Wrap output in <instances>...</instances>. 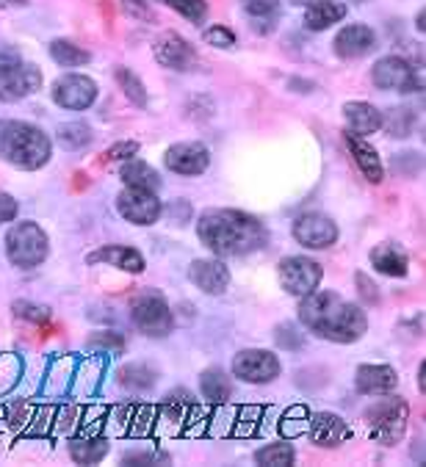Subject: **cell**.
<instances>
[{"mask_svg":"<svg viewBox=\"0 0 426 467\" xmlns=\"http://www.w3.org/2000/svg\"><path fill=\"white\" fill-rule=\"evenodd\" d=\"M299 321L329 343H355L366 335L369 318L360 305L347 302L332 291H313L302 296Z\"/></svg>","mask_w":426,"mask_h":467,"instance_id":"cell-1","label":"cell"},{"mask_svg":"<svg viewBox=\"0 0 426 467\" xmlns=\"http://www.w3.org/2000/svg\"><path fill=\"white\" fill-rule=\"evenodd\" d=\"M197 235L216 257H241L266 244L264 224L233 208H211L197 222Z\"/></svg>","mask_w":426,"mask_h":467,"instance_id":"cell-2","label":"cell"},{"mask_svg":"<svg viewBox=\"0 0 426 467\" xmlns=\"http://www.w3.org/2000/svg\"><path fill=\"white\" fill-rule=\"evenodd\" d=\"M0 161L28 171L39 169L50 161V139L28 122H0Z\"/></svg>","mask_w":426,"mask_h":467,"instance_id":"cell-3","label":"cell"},{"mask_svg":"<svg viewBox=\"0 0 426 467\" xmlns=\"http://www.w3.org/2000/svg\"><path fill=\"white\" fill-rule=\"evenodd\" d=\"M366 423H369V434L374 442L393 448L396 442H401V437L407 434V423H410V404L404 399H382L377 404H371L366 410Z\"/></svg>","mask_w":426,"mask_h":467,"instance_id":"cell-4","label":"cell"},{"mask_svg":"<svg viewBox=\"0 0 426 467\" xmlns=\"http://www.w3.org/2000/svg\"><path fill=\"white\" fill-rule=\"evenodd\" d=\"M42 86L39 67L23 61L17 53L0 50V103H17Z\"/></svg>","mask_w":426,"mask_h":467,"instance_id":"cell-5","label":"cell"},{"mask_svg":"<svg viewBox=\"0 0 426 467\" xmlns=\"http://www.w3.org/2000/svg\"><path fill=\"white\" fill-rule=\"evenodd\" d=\"M6 257L17 268H34L47 257V235L36 222L12 224L6 233Z\"/></svg>","mask_w":426,"mask_h":467,"instance_id":"cell-6","label":"cell"},{"mask_svg":"<svg viewBox=\"0 0 426 467\" xmlns=\"http://www.w3.org/2000/svg\"><path fill=\"white\" fill-rule=\"evenodd\" d=\"M130 318H133L136 329L144 332L147 337H166L175 327L172 310H169L166 299L158 291L136 294L133 302H130Z\"/></svg>","mask_w":426,"mask_h":467,"instance_id":"cell-7","label":"cell"},{"mask_svg":"<svg viewBox=\"0 0 426 467\" xmlns=\"http://www.w3.org/2000/svg\"><path fill=\"white\" fill-rule=\"evenodd\" d=\"M277 276H280V285L286 294L291 296H307L313 294L318 285H321V265L310 257H302V254H291V257H283L280 260V268H277Z\"/></svg>","mask_w":426,"mask_h":467,"instance_id":"cell-8","label":"cell"},{"mask_svg":"<svg viewBox=\"0 0 426 467\" xmlns=\"http://www.w3.org/2000/svg\"><path fill=\"white\" fill-rule=\"evenodd\" d=\"M233 377L249 385H266L280 377V359L266 348H244L233 357Z\"/></svg>","mask_w":426,"mask_h":467,"instance_id":"cell-9","label":"cell"},{"mask_svg":"<svg viewBox=\"0 0 426 467\" xmlns=\"http://www.w3.org/2000/svg\"><path fill=\"white\" fill-rule=\"evenodd\" d=\"M53 100L67 111H87L98 100V83L87 75H61L53 83Z\"/></svg>","mask_w":426,"mask_h":467,"instance_id":"cell-10","label":"cell"},{"mask_svg":"<svg viewBox=\"0 0 426 467\" xmlns=\"http://www.w3.org/2000/svg\"><path fill=\"white\" fill-rule=\"evenodd\" d=\"M117 211L122 213L125 222L139 224V227H150L161 219L163 205L155 197V192H144V189H125L117 197Z\"/></svg>","mask_w":426,"mask_h":467,"instance_id":"cell-11","label":"cell"},{"mask_svg":"<svg viewBox=\"0 0 426 467\" xmlns=\"http://www.w3.org/2000/svg\"><path fill=\"white\" fill-rule=\"evenodd\" d=\"M163 163H166L169 171H175V174L197 177L211 166V152L200 141H181V144H172L166 150Z\"/></svg>","mask_w":426,"mask_h":467,"instance_id":"cell-12","label":"cell"},{"mask_svg":"<svg viewBox=\"0 0 426 467\" xmlns=\"http://www.w3.org/2000/svg\"><path fill=\"white\" fill-rule=\"evenodd\" d=\"M291 233L305 249H329L338 241V227L324 213H302Z\"/></svg>","mask_w":426,"mask_h":467,"instance_id":"cell-13","label":"cell"},{"mask_svg":"<svg viewBox=\"0 0 426 467\" xmlns=\"http://www.w3.org/2000/svg\"><path fill=\"white\" fill-rule=\"evenodd\" d=\"M371 80L377 88H393V91H415L418 80H415V69L410 61H404L401 56H388L379 58L374 64Z\"/></svg>","mask_w":426,"mask_h":467,"instance_id":"cell-14","label":"cell"},{"mask_svg":"<svg viewBox=\"0 0 426 467\" xmlns=\"http://www.w3.org/2000/svg\"><path fill=\"white\" fill-rule=\"evenodd\" d=\"M152 53H155V61H158L161 67L178 69V72L192 69L194 61H197L194 47H192L181 34H175V31L161 34V36L155 39V45H152Z\"/></svg>","mask_w":426,"mask_h":467,"instance_id":"cell-15","label":"cell"},{"mask_svg":"<svg viewBox=\"0 0 426 467\" xmlns=\"http://www.w3.org/2000/svg\"><path fill=\"white\" fill-rule=\"evenodd\" d=\"M189 279L203 294L219 296L230 285V268L222 260H194L189 265Z\"/></svg>","mask_w":426,"mask_h":467,"instance_id":"cell-16","label":"cell"},{"mask_svg":"<svg viewBox=\"0 0 426 467\" xmlns=\"http://www.w3.org/2000/svg\"><path fill=\"white\" fill-rule=\"evenodd\" d=\"M307 429H310V440L321 448H335L349 437V426L344 423V418H338L335 412H316L307 418Z\"/></svg>","mask_w":426,"mask_h":467,"instance_id":"cell-17","label":"cell"},{"mask_svg":"<svg viewBox=\"0 0 426 467\" xmlns=\"http://www.w3.org/2000/svg\"><path fill=\"white\" fill-rule=\"evenodd\" d=\"M344 141H347V147H349V155H352L355 166L363 171V177H366L369 182H382L385 166H382L377 150L366 141V136H358V133L349 130V133L344 136Z\"/></svg>","mask_w":426,"mask_h":467,"instance_id":"cell-18","label":"cell"},{"mask_svg":"<svg viewBox=\"0 0 426 467\" xmlns=\"http://www.w3.org/2000/svg\"><path fill=\"white\" fill-rule=\"evenodd\" d=\"M355 385L363 396H388L396 390L399 379L390 365H360Z\"/></svg>","mask_w":426,"mask_h":467,"instance_id":"cell-19","label":"cell"},{"mask_svg":"<svg viewBox=\"0 0 426 467\" xmlns=\"http://www.w3.org/2000/svg\"><path fill=\"white\" fill-rule=\"evenodd\" d=\"M377 47V36L369 26H347L335 36V53L340 58H363Z\"/></svg>","mask_w":426,"mask_h":467,"instance_id":"cell-20","label":"cell"},{"mask_svg":"<svg viewBox=\"0 0 426 467\" xmlns=\"http://www.w3.org/2000/svg\"><path fill=\"white\" fill-rule=\"evenodd\" d=\"M369 260L385 276H407L410 271V254L399 244H377Z\"/></svg>","mask_w":426,"mask_h":467,"instance_id":"cell-21","label":"cell"},{"mask_svg":"<svg viewBox=\"0 0 426 467\" xmlns=\"http://www.w3.org/2000/svg\"><path fill=\"white\" fill-rule=\"evenodd\" d=\"M347 17L344 0H316L305 9V28L307 31H327L329 26L340 23Z\"/></svg>","mask_w":426,"mask_h":467,"instance_id":"cell-22","label":"cell"},{"mask_svg":"<svg viewBox=\"0 0 426 467\" xmlns=\"http://www.w3.org/2000/svg\"><path fill=\"white\" fill-rule=\"evenodd\" d=\"M92 265L95 263H106V265H114V268H122L128 274H141L144 271V257L130 249V246H106V249H98L87 257Z\"/></svg>","mask_w":426,"mask_h":467,"instance_id":"cell-23","label":"cell"},{"mask_svg":"<svg viewBox=\"0 0 426 467\" xmlns=\"http://www.w3.org/2000/svg\"><path fill=\"white\" fill-rule=\"evenodd\" d=\"M344 117L349 122V130L358 136H369L377 133L382 128V111H377L371 103H347L344 106Z\"/></svg>","mask_w":426,"mask_h":467,"instance_id":"cell-24","label":"cell"},{"mask_svg":"<svg viewBox=\"0 0 426 467\" xmlns=\"http://www.w3.org/2000/svg\"><path fill=\"white\" fill-rule=\"evenodd\" d=\"M119 177L125 180L128 189H144V192H158L161 189V177L152 166H147L144 161H128L119 169Z\"/></svg>","mask_w":426,"mask_h":467,"instance_id":"cell-25","label":"cell"},{"mask_svg":"<svg viewBox=\"0 0 426 467\" xmlns=\"http://www.w3.org/2000/svg\"><path fill=\"white\" fill-rule=\"evenodd\" d=\"M200 388H203V396L208 399V404H224L233 396V382H230V377L222 368L203 370Z\"/></svg>","mask_w":426,"mask_h":467,"instance_id":"cell-26","label":"cell"},{"mask_svg":"<svg viewBox=\"0 0 426 467\" xmlns=\"http://www.w3.org/2000/svg\"><path fill=\"white\" fill-rule=\"evenodd\" d=\"M194 410V396L189 390H175L169 396L161 407V420H169V423H186L189 420V412Z\"/></svg>","mask_w":426,"mask_h":467,"instance_id":"cell-27","label":"cell"},{"mask_svg":"<svg viewBox=\"0 0 426 467\" xmlns=\"http://www.w3.org/2000/svg\"><path fill=\"white\" fill-rule=\"evenodd\" d=\"M119 385L128 388V390H150L155 385V370L150 365H141V362H133V365H125L119 368Z\"/></svg>","mask_w":426,"mask_h":467,"instance_id":"cell-28","label":"cell"},{"mask_svg":"<svg viewBox=\"0 0 426 467\" xmlns=\"http://www.w3.org/2000/svg\"><path fill=\"white\" fill-rule=\"evenodd\" d=\"M294 459H296V451L291 442H272V445H264L261 451H255V462L264 467H288L294 464Z\"/></svg>","mask_w":426,"mask_h":467,"instance_id":"cell-29","label":"cell"},{"mask_svg":"<svg viewBox=\"0 0 426 467\" xmlns=\"http://www.w3.org/2000/svg\"><path fill=\"white\" fill-rule=\"evenodd\" d=\"M109 453V442L106 440H72L69 442V456L78 462V464H95V462H100L103 456Z\"/></svg>","mask_w":426,"mask_h":467,"instance_id":"cell-30","label":"cell"},{"mask_svg":"<svg viewBox=\"0 0 426 467\" xmlns=\"http://www.w3.org/2000/svg\"><path fill=\"white\" fill-rule=\"evenodd\" d=\"M50 56L61 67H83V64H89V53L83 50V47H78L75 42H69V39H56L50 45Z\"/></svg>","mask_w":426,"mask_h":467,"instance_id":"cell-31","label":"cell"},{"mask_svg":"<svg viewBox=\"0 0 426 467\" xmlns=\"http://www.w3.org/2000/svg\"><path fill=\"white\" fill-rule=\"evenodd\" d=\"M58 141L67 150H83L92 141V130H89V125H83V122H67V125L58 128Z\"/></svg>","mask_w":426,"mask_h":467,"instance_id":"cell-32","label":"cell"},{"mask_svg":"<svg viewBox=\"0 0 426 467\" xmlns=\"http://www.w3.org/2000/svg\"><path fill=\"white\" fill-rule=\"evenodd\" d=\"M412 122H415V117H412V111H410V109H390V111L382 117V128H388V133H390L393 139H404V136H410Z\"/></svg>","mask_w":426,"mask_h":467,"instance_id":"cell-33","label":"cell"},{"mask_svg":"<svg viewBox=\"0 0 426 467\" xmlns=\"http://www.w3.org/2000/svg\"><path fill=\"white\" fill-rule=\"evenodd\" d=\"M117 80L122 83V91L128 95V100L133 103V106H144L147 103V91H144V83L130 72V69H125V67H119L117 69Z\"/></svg>","mask_w":426,"mask_h":467,"instance_id":"cell-34","label":"cell"},{"mask_svg":"<svg viewBox=\"0 0 426 467\" xmlns=\"http://www.w3.org/2000/svg\"><path fill=\"white\" fill-rule=\"evenodd\" d=\"M20 370H23V365H20V359L15 354H4V357H0V396L9 393L15 388Z\"/></svg>","mask_w":426,"mask_h":467,"instance_id":"cell-35","label":"cell"},{"mask_svg":"<svg viewBox=\"0 0 426 467\" xmlns=\"http://www.w3.org/2000/svg\"><path fill=\"white\" fill-rule=\"evenodd\" d=\"M241 6L255 20H272L280 9L277 0H241Z\"/></svg>","mask_w":426,"mask_h":467,"instance_id":"cell-36","label":"cell"},{"mask_svg":"<svg viewBox=\"0 0 426 467\" xmlns=\"http://www.w3.org/2000/svg\"><path fill=\"white\" fill-rule=\"evenodd\" d=\"M307 418H310V415H307L305 407H291V410L286 412L283 423H280V431H283L286 437H299V434L305 431V423H302V420H307Z\"/></svg>","mask_w":426,"mask_h":467,"instance_id":"cell-37","label":"cell"},{"mask_svg":"<svg viewBox=\"0 0 426 467\" xmlns=\"http://www.w3.org/2000/svg\"><path fill=\"white\" fill-rule=\"evenodd\" d=\"M169 6H172L175 12H181L183 17L194 20V23L205 20V15H208L205 0H169Z\"/></svg>","mask_w":426,"mask_h":467,"instance_id":"cell-38","label":"cell"},{"mask_svg":"<svg viewBox=\"0 0 426 467\" xmlns=\"http://www.w3.org/2000/svg\"><path fill=\"white\" fill-rule=\"evenodd\" d=\"M355 285H358L360 299H363L369 307L379 305V291H377V285H374V279H371V276H366L363 271H358V274H355Z\"/></svg>","mask_w":426,"mask_h":467,"instance_id":"cell-39","label":"cell"},{"mask_svg":"<svg viewBox=\"0 0 426 467\" xmlns=\"http://www.w3.org/2000/svg\"><path fill=\"white\" fill-rule=\"evenodd\" d=\"M203 36H205V42H208V45L222 47V50H227V47H233V45H235V34H233L230 28H224V26H213V28H208Z\"/></svg>","mask_w":426,"mask_h":467,"instance_id":"cell-40","label":"cell"},{"mask_svg":"<svg viewBox=\"0 0 426 467\" xmlns=\"http://www.w3.org/2000/svg\"><path fill=\"white\" fill-rule=\"evenodd\" d=\"M169 456L158 451H133L122 456V464H166Z\"/></svg>","mask_w":426,"mask_h":467,"instance_id":"cell-41","label":"cell"},{"mask_svg":"<svg viewBox=\"0 0 426 467\" xmlns=\"http://www.w3.org/2000/svg\"><path fill=\"white\" fill-rule=\"evenodd\" d=\"M275 340H277L283 348H299V346H302V335L296 332L294 324H283V327L275 332Z\"/></svg>","mask_w":426,"mask_h":467,"instance_id":"cell-42","label":"cell"},{"mask_svg":"<svg viewBox=\"0 0 426 467\" xmlns=\"http://www.w3.org/2000/svg\"><path fill=\"white\" fill-rule=\"evenodd\" d=\"M15 316L39 324V321L47 318V310H45V307H36V305H31V302H17V305H15Z\"/></svg>","mask_w":426,"mask_h":467,"instance_id":"cell-43","label":"cell"},{"mask_svg":"<svg viewBox=\"0 0 426 467\" xmlns=\"http://www.w3.org/2000/svg\"><path fill=\"white\" fill-rule=\"evenodd\" d=\"M92 346H103V348H111V351H122L125 348V337L117 335V332H100V335H92L89 337Z\"/></svg>","mask_w":426,"mask_h":467,"instance_id":"cell-44","label":"cell"},{"mask_svg":"<svg viewBox=\"0 0 426 467\" xmlns=\"http://www.w3.org/2000/svg\"><path fill=\"white\" fill-rule=\"evenodd\" d=\"M136 152H139V144L136 141H122V144H114L106 158L109 161H130Z\"/></svg>","mask_w":426,"mask_h":467,"instance_id":"cell-45","label":"cell"},{"mask_svg":"<svg viewBox=\"0 0 426 467\" xmlns=\"http://www.w3.org/2000/svg\"><path fill=\"white\" fill-rule=\"evenodd\" d=\"M15 216H17V202H15V197L6 194V192H0V224L15 222Z\"/></svg>","mask_w":426,"mask_h":467,"instance_id":"cell-46","label":"cell"},{"mask_svg":"<svg viewBox=\"0 0 426 467\" xmlns=\"http://www.w3.org/2000/svg\"><path fill=\"white\" fill-rule=\"evenodd\" d=\"M122 9H125L128 15H133V17H141V20H144V17H152L144 0H122Z\"/></svg>","mask_w":426,"mask_h":467,"instance_id":"cell-47","label":"cell"},{"mask_svg":"<svg viewBox=\"0 0 426 467\" xmlns=\"http://www.w3.org/2000/svg\"><path fill=\"white\" fill-rule=\"evenodd\" d=\"M28 6V0H0V9H23Z\"/></svg>","mask_w":426,"mask_h":467,"instance_id":"cell-48","label":"cell"},{"mask_svg":"<svg viewBox=\"0 0 426 467\" xmlns=\"http://www.w3.org/2000/svg\"><path fill=\"white\" fill-rule=\"evenodd\" d=\"M418 388H421V393H423V388H426V385H423V365L418 368Z\"/></svg>","mask_w":426,"mask_h":467,"instance_id":"cell-49","label":"cell"},{"mask_svg":"<svg viewBox=\"0 0 426 467\" xmlns=\"http://www.w3.org/2000/svg\"><path fill=\"white\" fill-rule=\"evenodd\" d=\"M294 6H310V4H316V0H291Z\"/></svg>","mask_w":426,"mask_h":467,"instance_id":"cell-50","label":"cell"},{"mask_svg":"<svg viewBox=\"0 0 426 467\" xmlns=\"http://www.w3.org/2000/svg\"><path fill=\"white\" fill-rule=\"evenodd\" d=\"M415 28H418V31H423V15H418V20H415Z\"/></svg>","mask_w":426,"mask_h":467,"instance_id":"cell-51","label":"cell"},{"mask_svg":"<svg viewBox=\"0 0 426 467\" xmlns=\"http://www.w3.org/2000/svg\"><path fill=\"white\" fill-rule=\"evenodd\" d=\"M163 4H169V0H163Z\"/></svg>","mask_w":426,"mask_h":467,"instance_id":"cell-52","label":"cell"},{"mask_svg":"<svg viewBox=\"0 0 426 467\" xmlns=\"http://www.w3.org/2000/svg\"><path fill=\"white\" fill-rule=\"evenodd\" d=\"M360 4H363V0H360Z\"/></svg>","mask_w":426,"mask_h":467,"instance_id":"cell-53","label":"cell"}]
</instances>
